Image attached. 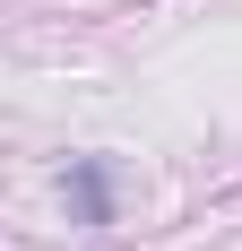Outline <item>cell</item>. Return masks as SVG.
Instances as JSON below:
<instances>
[{
	"instance_id": "6da1fadb",
	"label": "cell",
	"mask_w": 242,
	"mask_h": 251,
	"mask_svg": "<svg viewBox=\"0 0 242 251\" xmlns=\"http://www.w3.org/2000/svg\"><path fill=\"white\" fill-rule=\"evenodd\" d=\"M70 200H78V217H87V226H113V182H104L96 156H78V165H70Z\"/></svg>"
}]
</instances>
